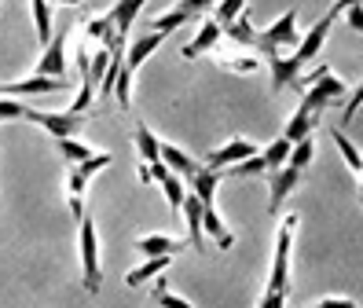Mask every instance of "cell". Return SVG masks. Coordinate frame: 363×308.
<instances>
[{"instance_id":"1","label":"cell","mask_w":363,"mask_h":308,"mask_svg":"<svg viewBox=\"0 0 363 308\" xmlns=\"http://www.w3.org/2000/svg\"><path fill=\"white\" fill-rule=\"evenodd\" d=\"M224 180L220 172H213L202 165V172L191 180V191L199 194V202H202V228H206V238L217 242V250H231L235 246V235L228 231L224 224V216L217 213V184Z\"/></svg>"},{"instance_id":"2","label":"cell","mask_w":363,"mask_h":308,"mask_svg":"<svg viewBox=\"0 0 363 308\" xmlns=\"http://www.w3.org/2000/svg\"><path fill=\"white\" fill-rule=\"evenodd\" d=\"M77 250H81V286L89 294H99L103 286V264H99V235L92 213H84L77 220Z\"/></svg>"},{"instance_id":"3","label":"cell","mask_w":363,"mask_h":308,"mask_svg":"<svg viewBox=\"0 0 363 308\" xmlns=\"http://www.w3.org/2000/svg\"><path fill=\"white\" fill-rule=\"evenodd\" d=\"M294 228H297V213H286L279 235H275V260H272V275L264 294H279L290 297V246H294Z\"/></svg>"},{"instance_id":"4","label":"cell","mask_w":363,"mask_h":308,"mask_svg":"<svg viewBox=\"0 0 363 308\" xmlns=\"http://www.w3.org/2000/svg\"><path fill=\"white\" fill-rule=\"evenodd\" d=\"M143 4L147 0H114V8L103 15V26H106L103 48L106 52H125L129 48V30H133V22H136Z\"/></svg>"},{"instance_id":"5","label":"cell","mask_w":363,"mask_h":308,"mask_svg":"<svg viewBox=\"0 0 363 308\" xmlns=\"http://www.w3.org/2000/svg\"><path fill=\"white\" fill-rule=\"evenodd\" d=\"M23 121H33L55 140H70L89 125V114H74V110H23Z\"/></svg>"},{"instance_id":"6","label":"cell","mask_w":363,"mask_h":308,"mask_svg":"<svg viewBox=\"0 0 363 308\" xmlns=\"http://www.w3.org/2000/svg\"><path fill=\"white\" fill-rule=\"evenodd\" d=\"M297 44H301V40H297V8L283 11L268 30L257 33V52H264V55L279 52V48H297Z\"/></svg>"},{"instance_id":"7","label":"cell","mask_w":363,"mask_h":308,"mask_svg":"<svg viewBox=\"0 0 363 308\" xmlns=\"http://www.w3.org/2000/svg\"><path fill=\"white\" fill-rule=\"evenodd\" d=\"M67 37L70 26H59V33H52V40L45 44V55L33 66V77H67Z\"/></svg>"},{"instance_id":"8","label":"cell","mask_w":363,"mask_h":308,"mask_svg":"<svg viewBox=\"0 0 363 308\" xmlns=\"http://www.w3.org/2000/svg\"><path fill=\"white\" fill-rule=\"evenodd\" d=\"M264 176H268V213H279L283 202L297 191V184L305 180V172H301V169H294V165L272 169V172H264Z\"/></svg>"},{"instance_id":"9","label":"cell","mask_w":363,"mask_h":308,"mask_svg":"<svg viewBox=\"0 0 363 308\" xmlns=\"http://www.w3.org/2000/svg\"><path fill=\"white\" fill-rule=\"evenodd\" d=\"M253 154H261L257 143H250V140H231V143H224V147H217V150H209L202 165L213 169V172H224V169H231V165H239V162L253 158Z\"/></svg>"},{"instance_id":"10","label":"cell","mask_w":363,"mask_h":308,"mask_svg":"<svg viewBox=\"0 0 363 308\" xmlns=\"http://www.w3.org/2000/svg\"><path fill=\"white\" fill-rule=\"evenodd\" d=\"M70 77H26V81H8L0 84V96H48V92H59L67 88Z\"/></svg>"},{"instance_id":"11","label":"cell","mask_w":363,"mask_h":308,"mask_svg":"<svg viewBox=\"0 0 363 308\" xmlns=\"http://www.w3.org/2000/svg\"><path fill=\"white\" fill-rule=\"evenodd\" d=\"M334 18H337V15H330V11H327V15L319 18L315 26H312V30L301 37V44H297V52H294V59L301 62V66H308V62L319 55V48L327 44V37H330V26H334Z\"/></svg>"},{"instance_id":"12","label":"cell","mask_w":363,"mask_h":308,"mask_svg":"<svg viewBox=\"0 0 363 308\" xmlns=\"http://www.w3.org/2000/svg\"><path fill=\"white\" fill-rule=\"evenodd\" d=\"M220 37H224V30L217 26V22H213V18H202V22H199V33L184 44L180 55H184L187 62H191V59H199V55H206V52L217 48V40H220Z\"/></svg>"},{"instance_id":"13","label":"cell","mask_w":363,"mask_h":308,"mask_svg":"<svg viewBox=\"0 0 363 308\" xmlns=\"http://www.w3.org/2000/svg\"><path fill=\"white\" fill-rule=\"evenodd\" d=\"M264 59H268V66H272V88H275V92H283V88H294L297 77H301V70H305V66L297 62L294 55L272 52V55H264Z\"/></svg>"},{"instance_id":"14","label":"cell","mask_w":363,"mask_h":308,"mask_svg":"<svg viewBox=\"0 0 363 308\" xmlns=\"http://www.w3.org/2000/svg\"><path fill=\"white\" fill-rule=\"evenodd\" d=\"M165 44V33H151V30H143L136 40H129V48H125V66L129 70H136V66H143L147 59H151L158 48Z\"/></svg>"},{"instance_id":"15","label":"cell","mask_w":363,"mask_h":308,"mask_svg":"<svg viewBox=\"0 0 363 308\" xmlns=\"http://www.w3.org/2000/svg\"><path fill=\"white\" fill-rule=\"evenodd\" d=\"M162 165H169V172H177L180 180H195V176L202 172V162H195L177 143H162Z\"/></svg>"},{"instance_id":"16","label":"cell","mask_w":363,"mask_h":308,"mask_svg":"<svg viewBox=\"0 0 363 308\" xmlns=\"http://www.w3.org/2000/svg\"><path fill=\"white\" fill-rule=\"evenodd\" d=\"M169 264H173V257H147L143 264H136L133 272H125V286H147V282H155L158 275L169 272Z\"/></svg>"},{"instance_id":"17","label":"cell","mask_w":363,"mask_h":308,"mask_svg":"<svg viewBox=\"0 0 363 308\" xmlns=\"http://www.w3.org/2000/svg\"><path fill=\"white\" fill-rule=\"evenodd\" d=\"M180 213L187 216V235H191V246H195V250H206V228H202V202H199V194H195V191H187V198H184Z\"/></svg>"},{"instance_id":"18","label":"cell","mask_w":363,"mask_h":308,"mask_svg":"<svg viewBox=\"0 0 363 308\" xmlns=\"http://www.w3.org/2000/svg\"><path fill=\"white\" fill-rule=\"evenodd\" d=\"M217 66L228 74H253L261 66V59L253 55V52H242V48H235V52H217Z\"/></svg>"},{"instance_id":"19","label":"cell","mask_w":363,"mask_h":308,"mask_svg":"<svg viewBox=\"0 0 363 308\" xmlns=\"http://www.w3.org/2000/svg\"><path fill=\"white\" fill-rule=\"evenodd\" d=\"M89 184H92V180H84L74 165L67 169V206H70V213H74L77 220L84 216V194H89Z\"/></svg>"},{"instance_id":"20","label":"cell","mask_w":363,"mask_h":308,"mask_svg":"<svg viewBox=\"0 0 363 308\" xmlns=\"http://www.w3.org/2000/svg\"><path fill=\"white\" fill-rule=\"evenodd\" d=\"M224 37L235 44V48H257V30H253V18L246 11L235 18L231 26H224Z\"/></svg>"},{"instance_id":"21","label":"cell","mask_w":363,"mask_h":308,"mask_svg":"<svg viewBox=\"0 0 363 308\" xmlns=\"http://www.w3.org/2000/svg\"><path fill=\"white\" fill-rule=\"evenodd\" d=\"M136 250L143 257H173V253H180V242L169 235H143V238H136Z\"/></svg>"},{"instance_id":"22","label":"cell","mask_w":363,"mask_h":308,"mask_svg":"<svg viewBox=\"0 0 363 308\" xmlns=\"http://www.w3.org/2000/svg\"><path fill=\"white\" fill-rule=\"evenodd\" d=\"M30 11H33V30H37V40L40 44H48L52 40V33H55V26H52V4L48 0H30Z\"/></svg>"},{"instance_id":"23","label":"cell","mask_w":363,"mask_h":308,"mask_svg":"<svg viewBox=\"0 0 363 308\" xmlns=\"http://www.w3.org/2000/svg\"><path fill=\"white\" fill-rule=\"evenodd\" d=\"M136 150L140 162H162V140L147 125H136Z\"/></svg>"},{"instance_id":"24","label":"cell","mask_w":363,"mask_h":308,"mask_svg":"<svg viewBox=\"0 0 363 308\" xmlns=\"http://www.w3.org/2000/svg\"><path fill=\"white\" fill-rule=\"evenodd\" d=\"M330 136H334V143H337V150H341V158H345L349 162V169L359 176V180H363V154H359V147L345 136V128H334L330 132Z\"/></svg>"},{"instance_id":"25","label":"cell","mask_w":363,"mask_h":308,"mask_svg":"<svg viewBox=\"0 0 363 308\" xmlns=\"http://www.w3.org/2000/svg\"><path fill=\"white\" fill-rule=\"evenodd\" d=\"M184 22H191L184 11H177V8H169V11H162V15H155V18H147L143 22V30H151V33H173L177 26H184Z\"/></svg>"},{"instance_id":"26","label":"cell","mask_w":363,"mask_h":308,"mask_svg":"<svg viewBox=\"0 0 363 308\" xmlns=\"http://www.w3.org/2000/svg\"><path fill=\"white\" fill-rule=\"evenodd\" d=\"M290 150H294V143L290 140H283V136H275L264 150H261V158H264V165H268V172L272 169H283L286 162H290Z\"/></svg>"},{"instance_id":"27","label":"cell","mask_w":363,"mask_h":308,"mask_svg":"<svg viewBox=\"0 0 363 308\" xmlns=\"http://www.w3.org/2000/svg\"><path fill=\"white\" fill-rule=\"evenodd\" d=\"M151 301H155V304H162V308H195V301H187V297H180V294L169 290V279H162V275L155 279Z\"/></svg>"},{"instance_id":"28","label":"cell","mask_w":363,"mask_h":308,"mask_svg":"<svg viewBox=\"0 0 363 308\" xmlns=\"http://www.w3.org/2000/svg\"><path fill=\"white\" fill-rule=\"evenodd\" d=\"M106 70H111V52H106V48H96V52H92V62H89V74L81 77V84H92L96 92H99V84H103Z\"/></svg>"},{"instance_id":"29","label":"cell","mask_w":363,"mask_h":308,"mask_svg":"<svg viewBox=\"0 0 363 308\" xmlns=\"http://www.w3.org/2000/svg\"><path fill=\"white\" fill-rule=\"evenodd\" d=\"M55 147H59V154L67 158V165H81V162H89L92 158V147H84L77 136H70V140H55Z\"/></svg>"},{"instance_id":"30","label":"cell","mask_w":363,"mask_h":308,"mask_svg":"<svg viewBox=\"0 0 363 308\" xmlns=\"http://www.w3.org/2000/svg\"><path fill=\"white\" fill-rule=\"evenodd\" d=\"M264 172H268L264 158H261V154H253V158H246V162H239V165L224 169L220 176H228V180H242V176H264Z\"/></svg>"},{"instance_id":"31","label":"cell","mask_w":363,"mask_h":308,"mask_svg":"<svg viewBox=\"0 0 363 308\" xmlns=\"http://www.w3.org/2000/svg\"><path fill=\"white\" fill-rule=\"evenodd\" d=\"M158 187L165 191V202H169V209L177 213V209L184 206V198H187V187H184V180H180L177 172H169V176H165V180H162Z\"/></svg>"},{"instance_id":"32","label":"cell","mask_w":363,"mask_h":308,"mask_svg":"<svg viewBox=\"0 0 363 308\" xmlns=\"http://www.w3.org/2000/svg\"><path fill=\"white\" fill-rule=\"evenodd\" d=\"M242 11H246V0H220V4L213 8V22L224 30V26H231V22L239 18Z\"/></svg>"},{"instance_id":"33","label":"cell","mask_w":363,"mask_h":308,"mask_svg":"<svg viewBox=\"0 0 363 308\" xmlns=\"http://www.w3.org/2000/svg\"><path fill=\"white\" fill-rule=\"evenodd\" d=\"M312 158H315V140L308 136V140H301V143H294V150H290V162H286V165H294V169L308 172Z\"/></svg>"},{"instance_id":"34","label":"cell","mask_w":363,"mask_h":308,"mask_svg":"<svg viewBox=\"0 0 363 308\" xmlns=\"http://www.w3.org/2000/svg\"><path fill=\"white\" fill-rule=\"evenodd\" d=\"M111 162H114L111 154H106V150H99V154H92L89 162H81V165H74V169L84 176V180H92V176H99V172H103L106 165H111Z\"/></svg>"},{"instance_id":"35","label":"cell","mask_w":363,"mask_h":308,"mask_svg":"<svg viewBox=\"0 0 363 308\" xmlns=\"http://www.w3.org/2000/svg\"><path fill=\"white\" fill-rule=\"evenodd\" d=\"M220 0H177V11H184L187 18H206V11H213Z\"/></svg>"},{"instance_id":"36","label":"cell","mask_w":363,"mask_h":308,"mask_svg":"<svg viewBox=\"0 0 363 308\" xmlns=\"http://www.w3.org/2000/svg\"><path fill=\"white\" fill-rule=\"evenodd\" d=\"M23 103H15V99H8V96H0V121H18L23 118Z\"/></svg>"},{"instance_id":"37","label":"cell","mask_w":363,"mask_h":308,"mask_svg":"<svg viewBox=\"0 0 363 308\" xmlns=\"http://www.w3.org/2000/svg\"><path fill=\"white\" fill-rule=\"evenodd\" d=\"M359 106H363V81H359V88L349 96V106H345V114H341V125H349L356 114H359Z\"/></svg>"},{"instance_id":"38","label":"cell","mask_w":363,"mask_h":308,"mask_svg":"<svg viewBox=\"0 0 363 308\" xmlns=\"http://www.w3.org/2000/svg\"><path fill=\"white\" fill-rule=\"evenodd\" d=\"M345 15V22H349V30H356L359 37H363V4H352V8H345L341 11Z\"/></svg>"},{"instance_id":"39","label":"cell","mask_w":363,"mask_h":308,"mask_svg":"<svg viewBox=\"0 0 363 308\" xmlns=\"http://www.w3.org/2000/svg\"><path fill=\"white\" fill-rule=\"evenodd\" d=\"M308 308H356V301H349V297H323V301H315Z\"/></svg>"},{"instance_id":"40","label":"cell","mask_w":363,"mask_h":308,"mask_svg":"<svg viewBox=\"0 0 363 308\" xmlns=\"http://www.w3.org/2000/svg\"><path fill=\"white\" fill-rule=\"evenodd\" d=\"M257 308H286V297H279V294H264Z\"/></svg>"},{"instance_id":"41","label":"cell","mask_w":363,"mask_h":308,"mask_svg":"<svg viewBox=\"0 0 363 308\" xmlns=\"http://www.w3.org/2000/svg\"><path fill=\"white\" fill-rule=\"evenodd\" d=\"M352 4H363V0H334L330 15H341V11H345V8H352Z\"/></svg>"},{"instance_id":"42","label":"cell","mask_w":363,"mask_h":308,"mask_svg":"<svg viewBox=\"0 0 363 308\" xmlns=\"http://www.w3.org/2000/svg\"><path fill=\"white\" fill-rule=\"evenodd\" d=\"M59 4H84V0H59Z\"/></svg>"},{"instance_id":"43","label":"cell","mask_w":363,"mask_h":308,"mask_svg":"<svg viewBox=\"0 0 363 308\" xmlns=\"http://www.w3.org/2000/svg\"><path fill=\"white\" fill-rule=\"evenodd\" d=\"M359 198H363V180H359Z\"/></svg>"}]
</instances>
